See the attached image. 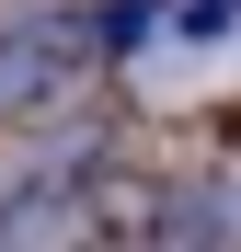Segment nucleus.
<instances>
[{
	"instance_id": "f257e3e1",
	"label": "nucleus",
	"mask_w": 241,
	"mask_h": 252,
	"mask_svg": "<svg viewBox=\"0 0 241 252\" xmlns=\"http://www.w3.org/2000/svg\"><path fill=\"white\" fill-rule=\"evenodd\" d=\"M69 92V34H0V103Z\"/></svg>"
},
{
	"instance_id": "f03ea898",
	"label": "nucleus",
	"mask_w": 241,
	"mask_h": 252,
	"mask_svg": "<svg viewBox=\"0 0 241 252\" xmlns=\"http://www.w3.org/2000/svg\"><path fill=\"white\" fill-rule=\"evenodd\" d=\"M161 229H172V241H218V229H241V195L207 172V184H195L184 206H172V218H161Z\"/></svg>"
}]
</instances>
